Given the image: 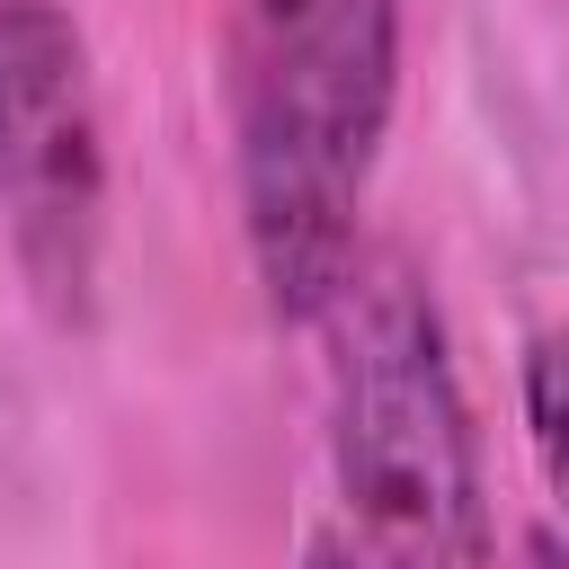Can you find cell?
Wrapping results in <instances>:
<instances>
[{"mask_svg":"<svg viewBox=\"0 0 569 569\" xmlns=\"http://www.w3.org/2000/svg\"><path fill=\"white\" fill-rule=\"evenodd\" d=\"M231 196L267 311L320 329L365 258V196L400 107V0H231Z\"/></svg>","mask_w":569,"mask_h":569,"instance_id":"obj_1","label":"cell"},{"mask_svg":"<svg viewBox=\"0 0 569 569\" xmlns=\"http://www.w3.org/2000/svg\"><path fill=\"white\" fill-rule=\"evenodd\" d=\"M516 400H525V445H533V462H542L551 498L569 507V320L525 338V365H516Z\"/></svg>","mask_w":569,"mask_h":569,"instance_id":"obj_4","label":"cell"},{"mask_svg":"<svg viewBox=\"0 0 569 569\" xmlns=\"http://www.w3.org/2000/svg\"><path fill=\"white\" fill-rule=\"evenodd\" d=\"M525 569H569V542L560 533H525Z\"/></svg>","mask_w":569,"mask_h":569,"instance_id":"obj_6","label":"cell"},{"mask_svg":"<svg viewBox=\"0 0 569 569\" xmlns=\"http://www.w3.org/2000/svg\"><path fill=\"white\" fill-rule=\"evenodd\" d=\"M107 107L62 0H0V231L53 329L98 320L107 284Z\"/></svg>","mask_w":569,"mask_h":569,"instance_id":"obj_3","label":"cell"},{"mask_svg":"<svg viewBox=\"0 0 569 569\" xmlns=\"http://www.w3.org/2000/svg\"><path fill=\"white\" fill-rule=\"evenodd\" d=\"M329 471L373 569H489L480 427L453 373L436 284L409 249H365L320 311Z\"/></svg>","mask_w":569,"mask_h":569,"instance_id":"obj_2","label":"cell"},{"mask_svg":"<svg viewBox=\"0 0 569 569\" xmlns=\"http://www.w3.org/2000/svg\"><path fill=\"white\" fill-rule=\"evenodd\" d=\"M302 569H373V560H365L356 542H338V533H320V542L302 551Z\"/></svg>","mask_w":569,"mask_h":569,"instance_id":"obj_5","label":"cell"}]
</instances>
